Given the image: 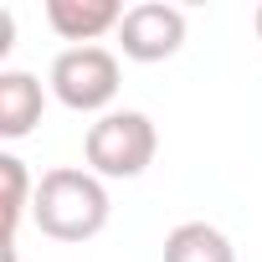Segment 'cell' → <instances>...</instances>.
<instances>
[{
    "label": "cell",
    "mask_w": 262,
    "mask_h": 262,
    "mask_svg": "<svg viewBox=\"0 0 262 262\" xmlns=\"http://www.w3.org/2000/svg\"><path fill=\"white\" fill-rule=\"evenodd\" d=\"M108 185L93 175V170H77V165H57L36 180V206H31V221L41 226V236L52 242H93L103 226H108Z\"/></svg>",
    "instance_id": "cell-1"
},
{
    "label": "cell",
    "mask_w": 262,
    "mask_h": 262,
    "mask_svg": "<svg viewBox=\"0 0 262 262\" xmlns=\"http://www.w3.org/2000/svg\"><path fill=\"white\" fill-rule=\"evenodd\" d=\"M160 134H155V118L139 108H113L98 123H88V139H82V160L98 180H139L155 165Z\"/></svg>",
    "instance_id": "cell-2"
},
{
    "label": "cell",
    "mask_w": 262,
    "mask_h": 262,
    "mask_svg": "<svg viewBox=\"0 0 262 262\" xmlns=\"http://www.w3.org/2000/svg\"><path fill=\"white\" fill-rule=\"evenodd\" d=\"M47 82H52V98L62 108L103 118V108L118 98V57L108 47H67V52H57Z\"/></svg>",
    "instance_id": "cell-3"
},
{
    "label": "cell",
    "mask_w": 262,
    "mask_h": 262,
    "mask_svg": "<svg viewBox=\"0 0 262 262\" xmlns=\"http://www.w3.org/2000/svg\"><path fill=\"white\" fill-rule=\"evenodd\" d=\"M118 47L128 62H170L185 47V11L165 6V0L128 6L118 21Z\"/></svg>",
    "instance_id": "cell-4"
},
{
    "label": "cell",
    "mask_w": 262,
    "mask_h": 262,
    "mask_svg": "<svg viewBox=\"0 0 262 262\" xmlns=\"http://www.w3.org/2000/svg\"><path fill=\"white\" fill-rule=\"evenodd\" d=\"M118 21H123L118 0H47V26L77 47H98V36L118 31Z\"/></svg>",
    "instance_id": "cell-5"
},
{
    "label": "cell",
    "mask_w": 262,
    "mask_h": 262,
    "mask_svg": "<svg viewBox=\"0 0 262 262\" xmlns=\"http://www.w3.org/2000/svg\"><path fill=\"white\" fill-rule=\"evenodd\" d=\"M41 108H47V93L31 72H21V67L0 72V139H11V144L26 139L41 123Z\"/></svg>",
    "instance_id": "cell-6"
},
{
    "label": "cell",
    "mask_w": 262,
    "mask_h": 262,
    "mask_svg": "<svg viewBox=\"0 0 262 262\" xmlns=\"http://www.w3.org/2000/svg\"><path fill=\"white\" fill-rule=\"evenodd\" d=\"M165 262H236V247L211 221H180L165 236Z\"/></svg>",
    "instance_id": "cell-7"
},
{
    "label": "cell",
    "mask_w": 262,
    "mask_h": 262,
    "mask_svg": "<svg viewBox=\"0 0 262 262\" xmlns=\"http://www.w3.org/2000/svg\"><path fill=\"white\" fill-rule=\"evenodd\" d=\"M0 185H6V262H16L21 221L36 206V180H31V170H26L21 155H0Z\"/></svg>",
    "instance_id": "cell-8"
},
{
    "label": "cell",
    "mask_w": 262,
    "mask_h": 262,
    "mask_svg": "<svg viewBox=\"0 0 262 262\" xmlns=\"http://www.w3.org/2000/svg\"><path fill=\"white\" fill-rule=\"evenodd\" d=\"M11 31H16V21H11V11H0V57L11 52Z\"/></svg>",
    "instance_id": "cell-9"
},
{
    "label": "cell",
    "mask_w": 262,
    "mask_h": 262,
    "mask_svg": "<svg viewBox=\"0 0 262 262\" xmlns=\"http://www.w3.org/2000/svg\"><path fill=\"white\" fill-rule=\"evenodd\" d=\"M257 36H262V6H257Z\"/></svg>",
    "instance_id": "cell-10"
}]
</instances>
